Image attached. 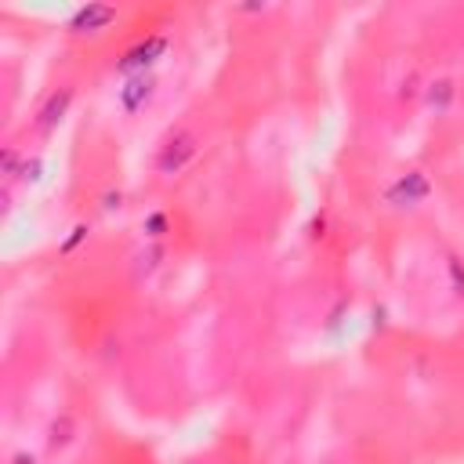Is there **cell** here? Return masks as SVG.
Returning a JSON list of instances; mask_svg holds the SVG:
<instances>
[{
	"instance_id": "cell-1",
	"label": "cell",
	"mask_w": 464,
	"mask_h": 464,
	"mask_svg": "<svg viewBox=\"0 0 464 464\" xmlns=\"http://www.w3.org/2000/svg\"><path fill=\"white\" fill-rule=\"evenodd\" d=\"M196 134L192 130H178V134H170L167 141H163V149H160V156H156V167H160V174H178L192 156H196Z\"/></svg>"
},
{
	"instance_id": "cell-2",
	"label": "cell",
	"mask_w": 464,
	"mask_h": 464,
	"mask_svg": "<svg viewBox=\"0 0 464 464\" xmlns=\"http://www.w3.org/2000/svg\"><path fill=\"white\" fill-rule=\"evenodd\" d=\"M163 51H167V40H163V36H149V40L134 44V47L120 58V72H134V76H138V72H145Z\"/></svg>"
},
{
	"instance_id": "cell-3",
	"label": "cell",
	"mask_w": 464,
	"mask_h": 464,
	"mask_svg": "<svg viewBox=\"0 0 464 464\" xmlns=\"http://www.w3.org/2000/svg\"><path fill=\"white\" fill-rule=\"evenodd\" d=\"M112 18H116V7H109V4H87V7H80V11L72 14L69 29H72V33H98V29H105Z\"/></svg>"
},
{
	"instance_id": "cell-4",
	"label": "cell",
	"mask_w": 464,
	"mask_h": 464,
	"mask_svg": "<svg viewBox=\"0 0 464 464\" xmlns=\"http://www.w3.org/2000/svg\"><path fill=\"white\" fill-rule=\"evenodd\" d=\"M424 196H428V178H424L420 170L402 174V178L388 188V199H392V203H399V207H402V203H420Z\"/></svg>"
},
{
	"instance_id": "cell-5",
	"label": "cell",
	"mask_w": 464,
	"mask_h": 464,
	"mask_svg": "<svg viewBox=\"0 0 464 464\" xmlns=\"http://www.w3.org/2000/svg\"><path fill=\"white\" fill-rule=\"evenodd\" d=\"M152 87H156V80H152L149 72L130 76V80H127V87H120V105H123L127 112H138V109L152 98Z\"/></svg>"
},
{
	"instance_id": "cell-6",
	"label": "cell",
	"mask_w": 464,
	"mask_h": 464,
	"mask_svg": "<svg viewBox=\"0 0 464 464\" xmlns=\"http://www.w3.org/2000/svg\"><path fill=\"white\" fill-rule=\"evenodd\" d=\"M69 102H72V91L69 87H62V91H54L47 102H44V109H40V127L44 130H51L62 116H65V109H69Z\"/></svg>"
},
{
	"instance_id": "cell-7",
	"label": "cell",
	"mask_w": 464,
	"mask_h": 464,
	"mask_svg": "<svg viewBox=\"0 0 464 464\" xmlns=\"http://www.w3.org/2000/svg\"><path fill=\"white\" fill-rule=\"evenodd\" d=\"M450 276H453L457 294H464V268H460V261H450Z\"/></svg>"
},
{
	"instance_id": "cell-8",
	"label": "cell",
	"mask_w": 464,
	"mask_h": 464,
	"mask_svg": "<svg viewBox=\"0 0 464 464\" xmlns=\"http://www.w3.org/2000/svg\"><path fill=\"white\" fill-rule=\"evenodd\" d=\"M439 91H431V105L439 102V105H446V98H450V83H435Z\"/></svg>"
},
{
	"instance_id": "cell-9",
	"label": "cell",
	"mask_w": 464,
	"mask_h": 464,
	"mask_svg": "<svg viewBox=\"0 0 464 464\" xmlns=\"http://www.w3.org/2000/svg\"><path fill=\"white\" fill-rule=\"evenodd\" d=\"M163 232V214H152L149 218V236H160Z\"/></svg>"
},
{
	"instance_id": "cell-10",
	"label": "cell",
	"mask_w": 464,
	"mask_h": 464,
	"mask_svg": "<svg viewBox=\"0 0 464 464\" xmlns=\"http://www.w3.org/2000/svg\"><path fill=\"white\" fill-rule=\"evenodd\" d=\"M14 464H33V460L29 457H14Z\"/></svg>"
}]
</instances>
